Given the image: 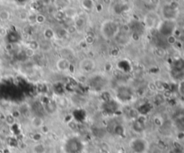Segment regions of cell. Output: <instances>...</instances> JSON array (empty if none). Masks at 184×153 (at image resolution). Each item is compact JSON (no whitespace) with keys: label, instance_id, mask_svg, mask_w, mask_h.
<instances>
[{"label":"cell","instance_id":"obj_1","mask_svg":"<svg viewBox=\"0 0 184 153\" xmlns=\"http://www.w3.org/2000/svg\"><path fill=\"white\" fill-rule=\"evenodd\" d=\"M121 31V24L113 19H105L100 25V34L106 41L115 40Z\"/></svg>","mask_w":184,"mask_h":153},{"label":"cell","instance_id":"obj_2","mask_svg":"<svg viewBox=\"0 0 184 153\" xmlns=\"http://www.w3.org/2000/svg\"><path fill=\"white\" fill-rule=\"evenodd\" d=\"M109 84V80L106 75L102 73H94L90 75L87 80V86L93 92L100 93L103 92Z\"/></svg>","mask_w":184,"mask_h":153},{"label":"cell","instance_id":"obj_3","mask_svg":"<svg viewBox=\"0 0 184 153\" xmlns=\"http://www.w3.org/2000/svg\"><path fill=\"white\" fill-rule=\"evenodd\" d=\"M84 145L83 141L77 137L68 138L63 145L64 153H82Z\"/></svg>","mask_w":184,"mask_h":153},{"label":"cell","instance_id":"obj_4","mask_svg":"<svg viewBox=\"0 0 184 153\" xmlns=\"http://www.w3.org/2000/svg\"><path fill=\"white\" fill-rule=\"evenodd\" d=\"M162 20L163 19L159 14H157L155 11H149L144 15V27L146 30H155V29L156 30Z\"/></svg>","mask_w":184,"mask_h":153},{"label":"cell","instance_id":"obj_5","mask_svg":"<svg viewBox=\"0 0 184 153\" xmlns=\"http://www.w3.org/2000/svg\"><path fill=\"white\" fill-rule=\"evenodd\" d=\"M78 70L83 75H90L95 73V69L97 67L96 61L92 58H83L78 62Z\"/></svg>","mask_w":184,"mask_h":153},{"label":"cell","instance_id":"obj_6","mask_svg":"<svg viewBox=\"0 0 184 153\" xmlns=\"http://www.w3.org/2000/svg\"><path fill=\"white\" fill-rule=\"evenodd\" d=\"M175 30H176L175 21H171V20H162L156 29V31H158V32H160L162 35H164L165 37L173 35L175 32Z\"/></svg>","mask_w":184,"mask_h":153},{"label":"cell","instance_id":"obj_7","mask_svg":"<svg viewBox=\"0 0 184 153\" xmlns=\"http://www.w3.org/2000/svg\"><path fill=\"white\" fill-rule=\"evenodd\" d=\"M132 153H145L148 150V143L144 138H134L129 142Z\"/></svg>","mask_w":184,"mask_h":153},{"label":"cell","instance_id":"obj_8","mask_svg":"<svg viewBox=\"0 0 184 153\" xmlns=\"http://www.w3.org/2000/svg\"><path fill=\"white\" fill-rule=\"evenodd\" d=\"M115 94L120 102H130L133 99L134 92L127 86H119L115 91Z\"/></svg>","mask_w":184,"mask_h":153},{"label":"cell","instance_id":"obj_9","mask_svg":"<svg viewBox=\"0 0 184 153\" xmlns=\"http://www.w3.org/2000/svg\"><path fill=\"white\" fill-rule=\"evenodd\" d=\"M68 100H69V104H71L72 106L76 108L85 107V105H87L88 103V98L85 96L77 92H74L69 96Z\"/></svg>","mask_w":184,"mask_h":153},{"label":"cell","instance_id":"obj_10","mask_svg":"<svg viewBox=\"0 0 184 153\" xmlns=\"http://www.w3.org/2000/svg\"><path fill=\"white\" fill-rule=\"evenodd\" d=\"M176 15H177V9L176 7H174V5L169 4V5H165L162 7L161 17L163 20L175 21Z\"/></svg>","mask_w":184,"mask_h":153},{"label":"cell","instance_id":"obj_11","mask_svg":"<svg viewBox=\"0 0 184 153\" xmlns=\"http://www.w3.org/2000/svg\"><path fill=\"white\" fill-rule=\"evenodd\" d=\"M72 66V62L68 59L60 58L55 63V67L58 72L60 73H67L70 71Z\"/></svg>","mask_w":184,"mask_h":153},{"label":"cell","instance_id":"obj_12","mask_svg":"<svg viewBox=\"0 0 184 153\" xmlns=\"http://www.w3.org/2000/svg\"><path fill=\"white\" fill-rule=\"evenodd\" d=\"M30 125L35 130H40L44 127V119L39 115H33L30 118Z\"/></svg>","mask_w":184,"mask_h":153},{"label":"cell","instance_id":"obj_13","mask_svg":"<svg viewBox=\"0 0 184 153\" xmlns=\"http://www.w3.org/2000/svg\"><path fill=\"white\" fill-rule=\"evenodd\" d=\"M86 24H87V20L82 14H78L77 16L74 19V26L76 30L78 32L83 31L86 27Z\"/></svg>","mask_w":184,"mask_h":153},{"label":"cell","instance_id":"obj_14","mask_svg":"<svg viewBox=\"0 0 184 153\" xmlns=\"http://www.w3.org/2000/svg\"><path fill=\"white\" fill-rule=\"evenodd\" d=\"M80 5L84 13H91L96 8L94 0H80Z\"/></svg>","mask_w":184,"mask_h":153},{"label":"cell","instance_id":"obj_15","mask_svg":"<svg viewBox=\"0 0 184 153\" xmlns=\"http://www.w3.org/2000/svg\"><path fill=\"white\" fill-rule=\"evenodd\" d=\"M60 58L68 59L71 62L73 61V59L76 57V53H75L74 49L69 48V47H63V48H61L60 50Z\"/></svg>","mask_w":184,"mask_h":153},{"label":"cell","instance_id":"obj_16","mask_svg":"<svg viewBox=\"0 0 184 153\" xmlns=\"http://www.w3.org/2000/svg\"><path fill=\"white\" fill-rule=\"evenodd\" d=\"M43 108L44 110L48 113V114H54L57 109H58V106L55 102V100H49L47 101L44 105H43Z\"/></svg>","mask_w":184,"mask_h":153},{"label":"cell","instance_id":"obj_17","mask_svg":"<svg viewBox=\"0 0 184 153\" xmlns=\"http://www.w3.org/2000/svg\"><path fill=\"white\" fill-rule=\"evenodd\" d=\"M32 153H46L47 152V147L46 145L41 141H36L32 146Z\"/></svg>","mask_w":184,"mask_h":153},{"label":"cell","instance_id":"obj_18","mask_svg":"<svg viewBox=\"0 0 184 153\" xmlns=\"http://www.w3.org/2000/svg\"><path fill=\"white\" fill-rule=\"evenodd\" d=\"M132 128H133L134 132H136L137 134H141L145 130V125L140 120H136L132 125Z\"/></svg>","mask_w":184,"mask_h":153},{"label":"cell","instance_id":"obj_19","mask_svg":"<svg viewBox=\"0 0 184 153\" xmlns=\"http://www.w3.org/2000/svg\"><path fill=\"white\" fill-rule=\"evenodd\" d=\"M11 17V14L6 9L0 10V22H7Z\"/></svg>","mask_w":184,"mask_h":153},{"label":"cell","instance_id":"obj_20","mask_svg":"<svg viewBox=\"0 0 184 153\" xmlns=\"http://www.w3.org/2000/svg\"><path fill=\"white\" fill-rule=\"evenodd\" d=\"M5 122L9 125H15V116L12 115H7L5 117Z\"/></svg>","mask_w":184,"mask_h":153},{"label":"cell","instance_id":"obj_21","mask_svg":"<svg viewBox=\"0 0 184 153\" xmlns=\"http://www.w3.org/2000/svg\"><path fill=\"white\" fill-rule=\"evenodd\" d=\"M71 1H74V2H80V0H71Z\"/></svg>","mask_w":184,"mask_h":153},{"label":"cell","instance_id":"obj_22","mask_svg":"<svg viewBox=\"0 0 184 153\" xmlns=\"http://www.w3.org/2000/svg\"><path fill=\"white\" fill-rule=\"evenodd\" d=\"M2 79V74H1V72H0V80Z\"/></svg>","mask_w":184,"mask_h":153},{"label":"cell","instance_id":"obj_23","mask_svg":"<svg viewBox=\"0 0 184 153\" xmlns=\"http://www.w3.org/2000/svg\"><path fill=\"white\" fill-rule=\"evenodd\" d=\"M183 30H184V27H183Z\"/></svg>","mask_w":184,"mask_h":153}]
</instances>
